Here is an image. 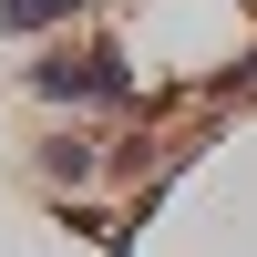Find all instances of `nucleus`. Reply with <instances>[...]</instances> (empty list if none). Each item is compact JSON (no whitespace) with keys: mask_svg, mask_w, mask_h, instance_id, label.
Returning <instances> with one entry per match:
<instances>
[{"mask_svg":"<svg viewBox=\"0 0 257 257\" xmlns=\"http://www.w3.org/2000/svg\"><path fill=\"white\" fill-rule=\"evenodd\" d=\"M82 21V0H0V31H62Z\"/></svg>","mask_w":257,"mask_h":257,"instance_id":"obj_2","label":"nucleus"},{"mask_svg":"<svg viewBox=\"0 0 257 257\" xmlns=\"http://www.w3.org/2000/svg\"><path fill=\"white\" fill-rule=\"evenodd\" d=\"M31 93H62V103H134V62H123V52H52V62H31Z\"/></svg>","mask_w":257,"mask_h":257,"instance_id":"obj_1","label":"nucleus"},{"mask_svg":"<svg viewBox=\"0 0 257 257\" xmlns=\"http://www.w3.org/2000/svg\"><path fill=\"white\" fill-rule=\"evenodd\" d=\"M41 175H72V185H82V175H93V144H82V134H62L52 155H41Z\"/></svg>","mask_w":257,"mask_h":257,"instance_id":"obj_3","label":"nucleus"}]
</instances>
